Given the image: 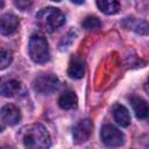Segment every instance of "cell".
<instances>
[{
  "instance_id": "cell-15",
  "label": "cell",
  "mask_w": 149,
  "mask_h": 149,
  "mask_svg": "<svg viewBox=\"0 0 149 149\" xmlns=\"http://www.w3.org/2000/svg\"><path fill=\"white\" fill-rule=\"evenodd\" d=\"M83 28H85L86 30H98L101 27V22L97 16H87L84 19L83 23H81Z\"/></svg>"
},
{
  "instance_id": "cell-4",
  "label": "cell",
  "mask_w": 149,
  "mask_h": 149,
  "mask_svg": "<svg viewBox=\"0 0 149 149\" xmlns=\"http://www.w3.org/2000/svg\"><path fill=\"white\" fill-rule=\"evenodd\" d=\"M26 93L24 85L14 77H1L0 78V94L6 98L20 97Z\"/></svg>"
},
{
  "instance_id": "cell-8",
  "label": "cell",
  "mask_w": 149,
  "mask_h": 149,
  "mask_svg": "<svg viewBox=\"0 0 149 149\" xmlns=\"http://www.w3.org/2000/svg\"><path fill=\"white\" fill-rule=\"evenodd\" d=\"M0 116H1V120L6 125L15 126L21 120V112L15 105L7 104V105L2 106V108L0 109Z\"/></svg>"
},
{
  "instance_id": "cell-20",
  "label": "cell",
  "mask_w": 149,
  "mask_h": 149,
  "mask_svg": "<svg viewBox=\"0 0 149 149\" xmlns=\"http://www.w3.org/2000/svg\"><path fill=\"white\" fill-rule=\"evenodd\" d=\"M71 1L74 2V3H78V5H79V3H83L85 0H71Z\"/></svg>"
},
{
  "instance_id": "cell-12",
  "label": "cell",
  "mask_w": 149,
  "mask_h": 149,
  "mask_svg": "<svg viewBox=\"0 0 149 149\" xmlns=\"http://www.w3.org/2000/svg\"><path fill=\"white\" fill-rule=\"evenodd\" d=\"M130 104L133 107V111L136 115V118L144 120L148 118V105L146 100H143L140 97H133L130 98Z\"/></svg>"
},
{
  "instance_id": "cell-19",
  "label": "cell",
  "mask_w": 149,
  "mask_h": 149,
  "mask_svg": "<svg viewBox=\"0 0 149 149\" xmlns=\"http://www.w3.org/2000/svg\"><path fill=\"white\" fill-rule=\"evenodd\" d=\"M135 30L137 31V33H140V34H147V30H148V26H147V22H144V21H142V22H140L136 27H135Z\"/></svg>"
},
{
  "instance_id": "cell-13",
  "label": "cell",
  "mask_w": 149,
  "mask_h": 149,
  "mask_svg": "<svg viewBox=\"0 0 149 149\" xmlns=\"http://www.w3.org/2000/svg\"><path fill=\"white\" fill-rule=\"evenodd\" d=\"M77 104H78V98L76 93L72 91L64 92L58 99V105L63 109H73L77 107Z\"/></svg>"
},
{
  "instance_id": "cell-23",
  "label": "cell",
  "mask_w": 149,
  "mask_h": 149,
  "mask_svg": "<svg viewBox=\"0 0 149 149\" xmlns=\"http://www.w3.org/2000/svg\"><path fill=\"white\" fill-rule=\"evenodd\" d=\"M51 1H56V2H59L61 0H51Z\"/></svg>"
},
{
  "instance_id": "cell-22",
  "label": "cell",
  "mask_w": 149,
  "mask_h": 149,
  "mask_svg": "<svg viewBox=\"0 0 149 149\" xmlns=\"http://www.w3.org/2000/svg\"><path fill=\"white\" fill-rule=\"evenodd\" d=\"M3 5H5V1L3 0H0V9L3 7Z\"/></svg>"
},
{
  "instance_id": "cell-9",
  "label": "cell",
  "mask_w": 149,
  "mask_h": 149,
  "mask_svg": "<svg viewBox=\"0 0 149 149\" xmlns=\"http://www.w3.org/2000/svg\"><path fill=\"white\" fill-rule=\"evenodd\" d=\"M20 24V20L12 13H6L0 16V33L3 35L13 34Z\"/></svg>"
},
{
  "instance_id": "cell-6",
  "label": "cell",
  "mask_w": 149,
  "mask_h": 149,
  "mask_svg": "<svg viewBox=\"0 0 149 149\" xmlns=\"http://www.w3.org/2000/svg\"><path fill=\"white\" fill-rule=\"evenodd\" d=\"M101 141L108 147H120L125 143V135L112 125H104L100 130Z\"/></svg>"
},
{
  "instance_id": "cell-14",
  "label": "cell",
  "mask_w": 149,
  "mask_h": 149,
  "mask_svg": "<svg viewBox=\"0 0 149 149\" xmlns=\"http://www.w3.org/2000/svg\"><path fill=\"white\" fill-rule=\"evenodd\" d=\"M95 1H97L98 8L107 15L116 14L120 9L119 0H95Z\"/></svg>"
},
{
  "instance_id": "cell-10",
  "label": "cell",
  "mask_w": 149,
  "mask_h": 149,
  "mask_svg": "<svg viewBox=\"0 0 149 149\" xmlns=\"http://www.w3.org/2000/svg\"><path fill=\"white\" fill-rule=\"evenodd\" d=\"M68 74L69 77L73 79H80L85 74V63L79 57H72L69 68H68Z\"/></svg>"
},
{
  "instance_id": "cell-17",
  "label": "cell",
  "mask_w": 149,
  "mask_h": 149,
  "mask_svg": "<svg viewBox=\"0 0 149 149\" xmlns=\"http://www.w3.org/2000/svg\"><path fill=\"white\" fill-rule=\"evenodd\" d=\"M74 36H76V34H74L73 31H70L66 36H64V38H63V41H62V43H61V49H62V50L66 49V48L72 43V41L74 40Z\"/></svg>"
},
{
  "instance_id": "cell-11",
  "label": "cell",
  "mask_w": 149,
  "mask_h": 149,
  "mask_svg": "<svg viewBox=\"0 0 149 149\" xmlns=\"http://www.w3.org/2000/svg\"><path fill=\"white\" fill-rule=\"evenodd\" d=\"M113 118L114 121L121 127H128L130 125V114L128 109L122 105H114L113 107Z\"/></svg>"
},
{
  "instance_id": "cell-7",
  "label": "cell",
  "mask_w": 149,
  "mask_h": 149,
  "mask_svg": "<svg viewBox=\"0 0 149 149\" xmlns=\"http://www.w3.org/2000/svg\"><path fill=\"white\" fill-rule=\"evenodd\" d=\"M93 129V123L90 119H83L73 127V139L76 143H83L88 140Z\"/></svg>"
},
{
  "instance_id": "cell-21",
  "label": "cell",
  "mask_w": 149,
  "mask_h": 149,
  "mask_svg": "<svg viewBox=\"0 0 149 149\" xmlns=\"http://www.w3.org/2000/svg\"><path fill=\"white\" fill-rule=\"evenodd\" d=\"M3 129H5V126L0 122V133H2V132H3Z\"/></svg>"
},
{
  "instance_id": "cell-3",
  "label": "cell",
  "mask_w": 149,
  "mask_h": 149,
  "mask_svg": "<svg viewBox=\"0 0 149 149\" xmlns=\"http://www.w3.org/2000/svg\"><path fill=\"white\" fill-rule=\"evenodd\" d=\"M28 49H29V55L35 63L43 64L50 59L49 45L47 40L42 35H38V34L31 35L29 40Z\"/></svg>"
},
{
  "instance_id": "cell-1",
  "label": "cell",
  "mask_w": 149,
  "mask_h": 149,
  "mask_svg": "<svg viewBox=\"0 0 149 149\" xmlns=\"http://www.w3.org/2000/svg\"><path fill=\"white\" fill-rule=\"evenodd\" d=\"M17 136L26 148L45 149L50 147V135L41 123H31L22 127Z\"/></svg>"
},
{
  "instance_id": "cell-2",
  "label": "cell",
  "mask_w": 149,
  "mask_h": 149,
  "mask_svg": "<svg viewBox=\"0 0 149 149\" xmlns=\"http://www.w3.org/2000/svg\"><path fill=\"white\" fill-rule=\"evenodd\" d=\"M36 22L40 28L48 33H52L62 27L65 22V15L63 12L55 7H47L41 9L36 14Z\"/></svg>"
},
{
  "instance_id": "cell-5",
  "label": "cell",
  "mask_w": 149,
  "mask_h": 149,
  "mask_svg": "<svg viewBox=\"0 0 149 149\" xmlns=\"http://www.w3.org/2000/svg\"><path fill=\"white\" fill-rule=\"evenodd\" d=\"M59 80L52 73H43L36 77L33 81V87L37 93L51 94L58 88Z\"/></svg>"
},
{
  "instance_id": "cell-18",
  "label": "cell",
  "mask_w": 149,
  "mask_h": 149,
  "mask_svg": "<svg viewBox=\"0 0 149 149\" xmlns=\"http://www.w3.org/2000/svg\"><path fill=\"white\" fill-rule=\"evenodd\" d=\"M14 2L16 5V7H19L22 10L28 9L31 5V0H14Z\"/></svg>"
},
{
  "instance_id": "cell-16",
  "label": "cell",
  "mask_w": 149,
  "mask_h": 149,
  "mask_svg": "<svg viewBox=\"0 0 149 149\" xmlns=\"http://www.w3.org/2000/svg\"><path fill=\"white\" fill-rule=\"evenodd\" d=\"M13 61V54L9 50L0 49V70L6 69Z\"/></svg>"
}]
</instances>
